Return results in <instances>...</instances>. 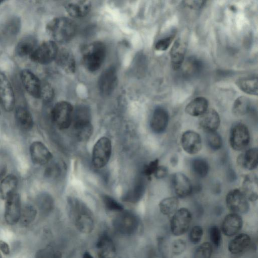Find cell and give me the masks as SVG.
<instances>
[{
  "mask_svg": "<svg viewBox=\"0 0 258 258\" xmlns=\"http://www.w3.org/2000/svg\"><path fill=\"white\" fill-rule=\"evenodd\" d=\"M67 209L71 220L78 231L84 234L92 231L94 227L93 214L83 201L70 197L67 200Z\"/></svg>",
  "mask_w": 258,
  "mask_h": 258,
  "instance_id": "cell-1",
  "label": "cell"
},
{
  "mask_svg": "<svg viewBox=\"0 0 258 258\" xmlns=\"http://www.w3.org/2000/svg\"><path fill=\"white\" fill-rule=\"evenodd\" d=\"M76 26L69 18L59 17L51 20L46 27V32L55 43H66L71 40L76 32Z\"/></svg>",
  "mask_w": 258,
  "mask_h": 258,
  "instance_id": "cell-2",
  "label": "cell"
},
{
  "mask_svg": "<svg viewBox=\"0 0 258 258\" xmlns=\"http://www.w3.org/2000/svg\"><path fill=\"white\" fill-rule=\"evenodd\" d=\"M106 54V46L103 42L96 41L87 44L82 49L84 67L91 72L97 71L103 63Z\"/></svg>",
  "mask_w": 258,
  "mask_h": 258,
  "instance_id": "cell-3",
  "label": "cell"
},
{
  "mask_svg": "<svg viewBox=\"0 0 258 258\" xmlns=\"http://www.w3.org/2000/svg\"><path fill=\"white\" fill-rule=\"evenodd\" d=\"M73 112L74 108L70 103L65 101H59L52 109V120L59 129H67L72 124Z\"/></svg>",
  "mask_w": 258,
  "mask_h": 258,
  "instance_id": "cell-4",
  "label": "cell"
},
{
  "mask_svg": "<svg viewBox=\"0 0 258 258\" xmlns=\"http://www.w3.org/2000/svg\"><path fill=\"white\" fill-rule=\"evenodd\" d=\"M113 219L114 229L124 235H131L137 230L139 221L137 216L130 211L122 210Z\"/></svg>",
  "mask_w": 258,
  "mask_h": 258,
  "instance_id": "cell-5",
  "label": "cell"
},
{
  "mask_svg": "<svg viewBox=\"0 0 258 258\" xmlns=\"http://www.w3.org/2000/svg\"><path fill=\"white\" fill-rule=\"evenodd\" d=\"M112 146L109 139L100 138L95 143L92 151V163L97 168L104 167L108 162L111 154Z\"/></svg>",
  "mask_w": 258,
  "mask_h": 258,
  "instance_id": "cell-6",
  "label": "cell"
},
{
  "mask_svg": "<svg viewBox=\"0 0 258 258\" xmlns=\"http://www.w3.org/2000/svg\"><path fill=\"white\" fill-rule=\"evenodd\" d=\"M58 50L55 42L52 40L45 41L36 47L30 57L36 63L47 64L55 59Z\"/></svg>",
  "mask_w": 258,
  "mask_h": 258,
  "instance_id": "cell-7",
  "label": "cell"
},
{
  "mask_svg": "<svg viewBox=\"0 0 258 258\" xmlns=\"http://www.w3.org/2000/svg\"><path fill=\"white\" fill-rule=\"evenodd\" d=\"M250 134L248 127L243 123H235L232 126L229 135L231 147L237 151L245 149L249 144Z\"/></svg>",
  "mask_w": 258,
  "mask_h": 258,
  "instance_id": "cell-8",
  "label": "cell"
},
{
  "mask_svg": "<svg viewBox=\"0 0 258 258\" xmlns=\"http://www.w3.org/2000/svg\"><path fill=\"white\" fill-rule=\"evenodd\" d=\"M192 220L190 212L182 208L177 210L170 222V229L172 234L179 236L185 233L188 229Z\"/></svg>",
  "mask_w": 258,
  "mask_h": 258,
  "instance_id": "cell-9",
  "label": "cell"
},
{
  "mask_svg": "<svg viewBox=\"0 0 258 258\" xmlns=\"http://www.w3.org/2000/svg\"><path fill=\"white\" fill-rule=\"evenodd\" d=\"M226 203L229 210L235 214H244L249 210L248 200L240 189L229 191L226 197Z\"/></svg>",
  "mask_w": 258,
  "mask_h": 258,
  "instance_id": "cell-10",
  "label": "cell"
},
{
  "mask_svg": "<svg viewBox=\"0 0 258 258\" xmlns=\"http://www.w3.org/2000/svg\"><path fill=\"white\" fill-rule=\"evenodd\" d=\"M117 84V71L114 67L106 68L100 76L98 87L100 93L104 96L111 94Z\"/></svg>",
  "mask_w": 258,
  "mask_h": 258,
  "instance_id": "cell-11",
  "label": "cell"
},
{
  "mask_svg": "<svg viewBox=\"0 0 258 258\" xmlns=\"http://www.w3.org/2000/svg\"><path fill=\"white\" fill-rule=\"evenodd\" d=\"M15 99L13 88L6 75L0 71V105L6 111H12Z\"/></svg>",
  "mask_w": 258,
  "mask_h": 258,
  "instance_id": "cell-12",
  "label": "cell"
},
{
  "mask_svg": "<svg viewBox=\"0 0 258 258\" xmlns=\"http://www.w3.org/2000/svg\"><path fill=\"white\" fill-rule=\"evenodd\" d=\"M21 210L20 197L16 192L6 200L5 218L7 223L14 225L19 222Z\"/></svg>",
  "mask_w": 258,
  "mask_h": 258,
  "instance_id": "cell-13",
  "label": "cell"
},
{
  "mask_svg": "<svg viewBox=\"0 0 258 258\" xmlns=\"http://www.w3.org/2000/svg\"><path fill=\"white\" fill-rule=\"evenodd\" d=\"M29 150L31 160L36 165H46L52 158L51 153L41 142L35 141L32 143Z\"/></svg>",
  "mask_w": 258,
  "mask_h": 258,
  "instance_id": "cell-14",
  "label": "cell"
},
{
  "mask_svg": "<svg viewBox=\"0 0 258 258\" xmlns=\"http://www.w3.org/2000/svg\"><path fill=\"white\" fill-rule=\"evenodd\" d=\"M172 185L174 193L180 198L187 197L193 190L190 180L186 175L181 172H176L173 175Z\"/></svg>",
  "mask_w": 258,
  "mask_h": 258,
  "instance_id": "cell-15",
  "label": "cell"
},
{
  "mask_svg": "<svg viewBox=\"0 0 258 258\" xmlns=\"http://www.w3.org/2000/svg\"><path fill=\"white\" fill-rule=\"evenodd\" d=\"M180 143L183 150L191 155L198 153L202 148L201 136L194 131L184 132L181 135Z\"/></svg>",
  "mask_w": 258,
  "mask_h": 258,
  "instance_id": "cell-16",
  "label": "cell"
},
{
  "mask_svg": "<svg viewBox=\"0 0 258 258\" xmlns=\"http://www.w3.org/2000/svg\"><path fill=\"white\" fill-rule=\"evenodd\" d=\"M20 78L26 91L33 97L40 98L41 82L38 78L27 69L22 71Z\"/></svg>",
  "mask_w": 258,
  "mask_h": 258,
  "instance_id": "cell-17",
  "label": "cell"
},
{
  "mask_svg": "<svg viewBox=\"0 0 258 258\" xmlns=\"http://www.w3.org/2000/svg\"><path fill=\"white\" fill-rule=\"evenodd\" d=\"M200 127L206 133L215 132L220 124V118L218 113L214 109H208L199 117Z\"/></svg>",
  "mask_w": 258,
  "mask_h": 258,
  "instance_id": "cell-18",
  "label": "cell"
},
{
  "mask_svg": "<svg viewBox=\"0 0 258 258\" xmlns=\"http://www.w3.org/2000/svg\"><path fill=\"white\" fill-rule=\"evenodd\" d=\"M169 121L168 113L166 109L158 107L154 110L150 122L152 131L156 134H161L166 130Z\"/></svg>",
  "mask_w": 258,
  "mask_h": 258,
  "instance_id": "cell-19",
  "label": "cell"
},
{
  "mask_svg": "<svg viewBox=\"0 0 258 258\" xmlns=\"http://www.w3.org/2000/svg\"><path fill=\"white\" fill-rule=\"evenodd\" d=\"M91 3L89 1H71L67 2L64 9L72 17L82 18L87 15L91 9Z\"/></svg>",
  "mask_w": 258,
  "mask_h": 258,
  "instance_id": "cell-20",
  "label": "cell"
},
{
  "mask_svg": "<svg viewBox=\"0 0 258 258\" xmlns=\"http://www.w3.org/2000/svg\"><path fill=\"white\" fill-rule=\"evenodd\" d=\"M242 219L239 214L231 213L224 219L222 224L223 233L228 236H232L237 233L242 226Z\"/></svg>",
  "mask_w": 258,
  "mask_h": 258,
  "instance_id": "cell-21",
  "label": "cell"
},
{
  "mask_svg": "<svg viewBox=\"0 0 258 258\" xmlns=\"http://www.w3.org/2000/svg\"><path fill=\"white\" fill-rule=\"evenodd\" d=\"M96 246L99 258H115V246L111 238L107 235L103 234L100 237Z\"/></svg>",
  "mask_w": 258,
  "mask_h": 258,
  "instance_id": "cell-22",
  "label": "cell"
},
{
  "mask_svg": "<svg viewBox=\"0 0 258 258\" xmlns=\"http://www.w3.org/2000/svg\"><path fill=\"white\" fill-rule=\"evenodd\" d=\"M185 44L180 39H177L170 50L171 66L174 70H177L181 67L185 53Z\"/></svg>",
  "mask_w": 258,
  "mask_h": 258,
  "instance_id": "cell-23",
  "label": "cell"
},
{
  "mask_svg": "<svg viewBox=\"0 0 258 258\" xmlns=\"http://www.w3.org/2000/svg\"><path fill=\"white\" fill-rule=\"evenodd\" d=\"M57 64L67 73L75 72L76 64L73 54L66 49L58 50L55 59Z\"/></svg>",
  "mask_w": 258,
  "mask_h": 258,
  "instance_id": "cell-24",
  "label": "cell"
},
{
  "mask_svg": "<svg viewBox=\"0 0 258 258\" xmlns=\"http://www.w3.org/2000/svg\"><path fill=\"white\" fill-rule=\"evenodd\" d=\"M237 163L239 166L248 170L255 169L258 164V150L253 148L238 156Z\"/></svg>",
  "mask_w": 258,
  "mask_h": 258,
  "instance_id": "cell-25",
  "label": "cell"
},
{
  "mask_svg": "<svg viewBox=\"0 0 258 258\" xmlns=\"http://www.w3.org/2000/svg\"><path fill=\"white\" fill-rule=\"evenodd\" d=\"M248 200L256 201L257 199V179L253 174L246 175L242 182L241 189Z\"/></svg>",
  "mask_w": 258,
  "mask_h": 258,
  "instance_id": "cell-26",
  "label": "cell"
},
{
  "mask_svg": "<svg viewBox=\"0 0 258 258\" xmlns=\"http://www.w3.org/2000/svg\"><path fill=\"white\" fill-rule=\"evenodd\" d=\"M21 28V21L18 17L10 19L4 25L0 32L2 40L9 41L14 39L18 34Z\"/></svg>",
  "mask_w": 258,
  "mask_h": 258,
  "instance_id": "cell-27",
  "label": "cell"
},
{
  "mask_svg": "<svg viewBox=\"0 0 258 258\" xmlns=\"http://www.w3.org/2000/svg\"><path fill=\"white\" fill-rule=\"evenodd\" d=\"M18 184V180L15 175L6 176L0 182V199L6 200L16 193Z\"/></svg>",
  "mask_w": 258,
  "mask_h": 258,
  "instance_id": "cell-28",
  "label": "cell"
},
{
  "mask_svg": "<svg viewBox=\"0 0 258 258\" xmlns=\"http://www.w3.org/2000/svg\"><path fill=\"white\" fill-rule=\"evenodd\" d=\"M208 101L204 97H198L189 102L185 108V112L192 116H200L207 109Z\"/></svg>",
  "mask_w": 258,
  "mask_h": 258,
  "instance_id": "cell-29",
  "label": "cell"
},
{
  "mask_svg": "<svg viewBox=\"0 0 258 258\" xmlns=\"http://www.w3.org/2000/svg\"><path fill=\"white\" fill-rule=\"evenodd\" d=\"M236 86L242 92L248 95H257V77L250 76L237 79L235 82Z\"/></svg>",
  "mask_w": 258,
  "mask_h": 258,
  "instance_id": "cell-30",
  "label": "cell"
},
{
  "mask_svg": "<svg viewBox=\"0 0 258 258\" xmlns=\"http://www.w3.org/2000/svg\"><path fill=\"white\" fill-rule=\"evenodd\" d=\"M36 44L37 41L33 36L24 37L17 43L16 53L20 57L30 56L36 48Z\"/></svg>",
  "mask_w": 258,
  "mask_h": 258,
  "instance_id": "cell-31",
  "label": "cell"
},
{
  "mask_svg": "<svg viewBox=\"0 0 258 258\" xmlns=\"http://www.w3.org/2000/svg\"><path fill=\"white\" fill-rule=\"evenodd\" d=\"M72 124L75 135L79 141H86L92 136L93 127L91 121L74 122Z\"/></svg>",
  "mask_w": 258,
  "mask_h": 258,
  "instance_id": "cell-32",
  "label": "cell"
},
{
  "mask_svg": "<svg viewBox=\"0 0 258 258\" xmlns=\"http://www.w3.org/2000/svg\"><path fill=\"white\" fill-rule=\"evenodd\" d=\"M15 117L18 126L24 130H29L33 126V120L30 112L23 106H18L15 112Z\"/></svg>",
  "mask_w": 258,
  "mask_h": 258,
  "instance_id": "cell-33",
  "label": "cell"
},
{
  "mask_svg": "<svg viewBox=\"0 0 258 258\" xmlns=\"http://www.w3.org/2000/svg\"><path fill=\"white\" fill-rule=\"evenodd\" d=\"M145 188V182L143 179L140 178L133 187L123 196L122 200L132 203L138 202L143 196Z\"/></svg>",
  "mask_w": 258,
  "mask_h": 258,
  "instance_id": "cell-34",
  "label": "cell"
},
{
  "mask_svg": "<svg viewBox=\"0 0 258 258\" xmlns=\"http://www.w3.org/2000/svg\"><path fill=\"white\" fill-rule=\"evenodd\" d=\"M250 243V238L246 234L241 233L235 236L228 244V250L233 254H238L245 250Z\"/></svg>",
  "mask_w": 258,
  "mask_h": 258,
  "instance_id": "cell-35",
  "label": "cell"
},
{
  "mask_svg": "<svg viewBox=\"0 0 258 258\" xmlns=\"http://www.w3.org/2000/svg\"><path fill=\"white\" fill-rule=\"evenodd\" d=\"M250 102L247 97L241 96L234 101L232 111L233 114L237 116H241L246 114L249 110Z\"/></svg>",
  "mask_w": 258,
  "mask_h": 258,
  "instance_id": "cell-36",
  "label": "cell"
},
{
  "mask_svg": "<svg viewBox=\"0 0 258 258\" xmlns=\"http://www.w3.org/2000/svg\"><path fill=\"white\" fill-rule=\"evenodd\" d=\"M191 168L195 175L200 178H203L206 176L209 172V165L206 159L196 158L191 162Z\"/></svg>",
  "mask_w": 258,
  "mask_h": 258,
  "instance_id": "cell-37",
  "label": "cell"
},
{
  "mask_svg": "<svg viewBox=\"0 0 258 258\" xmlns=\"http://www.w3.org/2000/svg\"><path fill=\"white\" fill-rule=\"evenodd\" d=\"M179 201L176 197L166 198L160 201L159 207L160 212L165 215L174 213L177 209Z\"/></svg>",
  "mask_w": 258,
  "mask_h": 258,
  "instance_id": "cell-38",
  "label": "cell"
},
{
  "mask_svg": "<svg viewBox=\"0 0 258 258\" xmlns=\"http://www.w3.org/2000/svg\"><path fill=\"white\" fill-rule=\"evenodd\" d=\"M37 215L36 208L27 205L22 208L19 221L23 225H28L34 221Z\"/></svg>",
  "mask_w": 258,
  "mask_h": 258,
  "instance_id": "cell-39",
  "label": "cell"
},
{
  "mask_svg": "<svg viewBox=\"0 0 258 258\" xmlns=\"http://www.w3.org/2000/svg\"><path fill=\"white\" fill-rule=\"evenodd\" d=\"M37 205L39 209L43 213L47 214L52 210L54 202L50 195L43 194L39 196L37 199Z\"/></svg>",
  "mask_w": 258,
  "mask_h": 258,
  "instance_id": "cell-40",
  "label": "cell"
},
{
  "mask_svg": "<svg viewBox=\"0 0 258 258\" xmlns=\"http://www.w3.org/2000/svg\"><path fill=\"white\" fill-rule=\"evenodd\" d=\"M206 140L208 146L213 150H218L222 146V138L216 131L207 133Z\"/></svg>",
  "mask_w": 258,
  "mask_h": 258,
  "instance_id": "cell-41",
  "label": "cell"
},
{
  "mask_svg": "<svg viewBox=\"0 0 258 258\" xmlns=\"http://www.w3.org/2000/svg\"><path fill=\"white\" fill-rule=\"evenodd\" d=\"M61 253L58 249L47 246L38 251L35 258H61Z\"/></svg>",
  "mask_w": 258,
  "mask_h": 258,
  "instance_id": "cell-42",
  "label": "cell"
},
{
  "mask_svg": "<svg viewBox=\"0 0 258 258\" xmlns=\"http://www.w3.org/2000/svg\"><path fill=\"white\" fill-rule=\"evenodd\" d=\"M212 252V246L209 242H204L196 249L194 258H210Z\"/></svg>",
  "mask_w": 258,
  "mask_h": 258,
  "instance_id": "cell-43",
  "label": "cell"
},
{
  "mask_svg": "<svg viewBox=\"0 0 258 258\" xmlns=\"http://www.w3.org/2000/svg\"><path fill=\"white\" fill-rule=\"evenodd\" d=\"M102 200L105 208L108 210L121 212L123 210L122 205L109 196H103Z\"/></svg>",
  "mask_w": 258,
  "mask_h": 258,
  "instance_id": "cell-44",
  "label": "cell"
},
{
  "mask_svg": "<svg viewBox=\"0 0 258 258\" xmlns=\"http://www.w3.org/2000/svg\"><path fill=\"white\" fill-rule=\"evenodd\" d=\"M54 96V91L52 87L48 83L41 82L40 98L45 102L52 100Z\"/></svg>",
  "mask_w": 258,
  "mask_h": 258,
  "instance_id": "cell-45",
  "label": "cell"
},
{
  "mask_svg": "<svg viewBox=\"0 0 258 258\" xmlns=\"http://www.w3.org/2000/svg\"><path fill=\"white\" fill-rule=\"evenodd\" d=\"M210 238L215 247H218L221 241V233L219 228L216 226H212L209 230Z\"/></svg>",
  "mask_w": 258,
  "mask_h": 258,
  "instance_id": "cell-46",
  "label": "cell"
},
{
  "mask_svg": "<svg viewBox=\"0 0 258 258\" xmlns=\"http://www.w3.org/2000/svg\"><path fill=\"white\" fill-rule=\"evenodd\" d=\"M203 234L202 228L200 226H195L190 231L189 234V240L191 243L197 244L201 241Z\"/></svg>",
  "mask_w": 258,
  "mask_h": 258,
  "instance_id": "cell-47",
  "label": "cell"
},
{
  "mask_svg": "<svg viewBox=\"0 0 258 258\" xmlns=\"http://www.w3.org/2000/svg\"><path fill=\"white\" fill-rule=\"evenodd\" d=\"M174 37L170 36L159 40L155 45V48L158 51L167 50L172 43Z\"/></svg>",
  "mask_w": 258,
  "mask_h": 258,
  "instance_id": "cell-48",
  "label": "cell"
},
{
  "mask_svg": "<svg viewBox=\"0 0 258 258\" xmlns=\"http://www.w3.org/2000/svg\"><path fill=\"white\" fill-rule=\"evenodd\" d=\"M186 248V243L182 239L174 240L171 246L172 252L174 254L178 255L181 254Z\"/></svg>",
  "mask_w": 258,
  "mask_h": 258,
  "instance_id": "cell-49",
  "label": "cell"
},
{
  "mask_svg": "<svg viewBox=\"0 0 258 258\" xmlns=\"http://www.w3.org/2000/svg\"><path fill=\"white\" fill-rule=\"evenodd\" d=\"M158 166L159 160L158 159L150 162L145 167L143 170L144 174L148 177L151 176L154 174Z\"/></svg>",
  "mask_w": 258,
  "mask_h": 258,
  "instance_id": "cell-50",
  "label": "cell"
},
{
  "mask_svg": "<svg viewBox=\"0 0 258 258\" xmlns=\"http://www.w3.org/2000/svg\"><path fill=\"white\" fill-rule=\"evenodd\" d=\"M205 3V1H184L183 5L192 10H199L203 7Z\"/></svg>",
  "mask_w": 258,
  "mask_h": 258,
  "instance_id": "cell-51",
  "label": "cell"
},
{
  "mask_svg": "<svg viewBox=\"0 0 258 258\" xmlns=\"http://www.w3.org/2000/svg\"><path fill=\"white\" fill-rule=\"evenodd\" d=\"M168 174V169L165 166H158L154 175L157 179H162Z\"/></svg>",
  "mask_w": 258,
  "mask_h": 258,
  "instance_id": "cell-52",
  "label": "cell"
},
{
  "mask_svg": "<svg viewBox=\"0 0 258 258\" xmlns=\"http://www.w3.org/2000/svg\"><path fill=\"white\" fill-rule=\"evenodd\" d=\"M49 167L46 171L47 175H50V176H57L61 172V167L59 165H53Z\"/></svg>",
  "mask_w": 258,
  "mask_h": 258,
  "instance_id": "cell-53",
  "label": "cell"
},
{
  "mask_svg": "<svg viewBox=\"0 0 258 258\" xmlns=\"http://www.w3.org/2000/svg\"><path fill=\"white\" fill-rule=\"evenodd\" d=\"M0 251L5 255L9 254L10 251L9 245L3 240H0Z\"/></svg>",
  "mask_w": 258,
  "mask_h": 258,
  "instance_id": "cell-54",
  "label": "cell"
},
{
  "mask_svg": "<svg viewBox=\"0 0 258 258\" xmlns=\"http://www.w3.org/2000/svg\"><path fill=\"white\" fill-rule=\"evenodd\" d=\"M227 176L228 177V179L230 181H233L236 178V174L234 172V171H233V170L232 169H229L228 170V173Z\"/></svg>",
  "mask_w": 258,
  "mask_h": 258,
  "instance_id": "cell-55",
  "label": "cell"
},
{
  "mask_svg": "<svg viewBox=\"0 0 258 258\" xmlns=\"http://www.w3.org/2000/svg\"><path fill=\"white\" fill-rule=\"evenodd\" d=\"M170 163L172 166H175L178 163V157L175 155H173L170 158Z\"/></svg>",
  "mask_w": 258,
  "mask_h": 258,
  "instance_id": "cell-56",
  "label": "cell"
},
{
  "mask_svg": "<svg viewBox=\"0 0 258 258\" xmlns=\"http://www.w3.org/2000/svg\"><path fill=\"white\" fill-rule=\"evenodd\" d=\"M83 258H93V257L88 252L86 251L83 254Z\"/></svg>",
  "mask_w": 258,
  "mask_h": 258,
  "instance_id": "cell-57",
  "label": "cell"
},
{
  "mask_svg": "<svg viewBox=\"0 0 258 258\" xmlns=\"http://www.w3.org/2000/svg\"><path fill=\"white\" fill-rule=\"evenodd\" d=\"M3 1L0 0V4H1L2 3H3Z\"/></svg>",
  "mask_w": 258,
  "mask_h": 258,
  "instance_id": "cell-58",
  "label": "cell"
}]
</instances>
